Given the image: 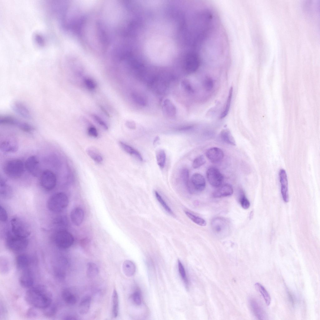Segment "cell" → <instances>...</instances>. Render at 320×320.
I'll return each mask as SVG.
<instances>
[{
	"mask_svg": "<svg viewBox=\"0 0 320 320\" xmlns=\"http://www.w3.org/2000/svg\"><path fill=\"white\" fill-rule=\"evenodd\" d=\"M26 301L33 308L44 309L52 303L51 293L45 286L37 285L29 288L26 292Z\"/></svg>",
	"mask_w": 320,
	"mask_h": 320,
	"instance_id": "cell-1",
	"label": "cell"
},
{
	"mask_svg": "<svg viewBox=\"0 0 320 320\" xmlns=\"http://www.w3.org/2000/svg\"><path fill=\"white\" fill-rule=\"evenodd\" d=\"M24 167L25 165L21 160L13 159L7 161L5 163L3 171L8 177L17 179L20 177L23 174Z\"/></svg>",
	"mask_w": 320,
	"mask_h": 320,
	"instance_id": "cell-2",
	"label": "cell"
},
{
	"mask_svg": "<svg viewBox=\"0 0 320 320\" xmlns=\"http://www.w3.org/2000/svg\"><path fill=\"white\" fill-rule=\"evenodd\" d=\"M68 199L64 193L58 192L52 195L47 202L48 209L54 212H58L63 210L68 206Z\"/></svg>",
	"mask_w": 320,
	"mask_h": 320,
	"instance_id": "cell-3",
	"label": "cell"
},
{
	"mask_svg": "<svg viewBox=\"0 0 320 320\" xmlns=\"http://www.w3.org/2000/svg\"><path fill=\"white\" fill-rule=\"evenodd\" d=\"M211 226L214 233L219 238H223L229 233V222L225 218L221 217L214 218L211 222Z\"/></svg>",
	"mask_w": 320,
	"mask_h": 320,
	"instance_id": "cell-4",
	"label": "cell"
},
{
	"mask_svg": "<svg viewBox=\"0 0 320 320\" xmlns=\"http://www.w3.org/2000/svg\"><path fill=\"white\" fill-rule=\"evenodd\" d=\"M11 231L13 235L27 238L31 234L29 226L22 219L17 217H14L11 219Z\"/></svg>",
	"mask_w": 320,
	"mask_h": 320,
	"instance_id": "cell-5",
	"label": "cell"
},
{
	"mask_svg": "<svg viewBox=\"0 0 320 320\" xmlns=\"http://www.w3.org/2000/svg\"><path fill=\"white\" fill-rule=\"evenodd\" d=\"M12 234H8L7 238L6 244L8 247L15 252L22 251L25 249L28 243L27 238L17 236Z\"/></svg>",
	"mask_w": 320,
	"mask_h": 320,
	"instance_id": "cell-6",
	"label": "cell"
},
{
	"mask_svg": "<svg viewBox=\"0 0 320 320\" xmlns=\"http://www.w3.org/2000/svg\"><path fill=\"white\" fill-rule=\"evenodd\" d=\"M56 245L59 248L66 249L70 247L73 244L74 239L72 235L66 230L58 231L56 233L54 238Z\"/></svg>",
	"mask_w": 320,
	"mask_h": 320,
	"instance_id": "cell-7",
	"label": "cell"
},
{
	"mask_svg": "<svg viewBox=\"0 0 320 320\" xmlns=\"http://www.w3.org/2000/svg\"><path fill=\"white\" fill-rule=\"evenodd\" d=\"M40 183L42 187L47 191H50L55 187L57 179L55 174L52 171L47 170L41 174Z\"/></svg>",
	"mask_w": 320,
	"mask_h": 320,
	"instance_id": "cell-8",
	"label": "cell"
},
{
	"mask_svg": "<svg viewBox=\"0 0 320 320\" xmlns=\"http://www.w3.org/2000/svg\"><path fill=\"white\" fill-rule=\"evenodd\" d=\"M206 176L210 184L215 187L220 186L223 181V175L218 168L214 167H211L208 169Z\"/></svg>",
	"mask_w": 320,
	"mask_h": 320,
	"instance_id": "cell-9",
	"label": "cell"
},
{
	"mask_svg": "<svg viewBox=\"0 0 320 320\" xmlns=\"http://www.w3.org/2000/svg\"><path fill=\"white\" fill-rule=\"evenodd\" d=\"M200 58L195 52H191L186 56L185 61V68L189 73L195 72L198 68L200 63Z\"/></svg>",
	"mask_w": 320,
	"mask_h": 320,
	"instance_id": "cell-10",
	"label": "cell"
},
{
	"mask_svg": "<svg viewBox=\"0 0 320 320\" xmlns=\"http://www.w3.org/2000/svg\"><path fill=\"white\" fill-rule=\"evenodd\" d=\"M25 167L27 171L32 175L37 177L40 172V167L39 160L35 156H31L27 159L25 163Z\"/></svg>",
	"mask_w": 320,
	"mask_h": 320,
	"instance_id": "cell-11",
	"label": "cell"
},
{
	"mask_svg": "<svg viewBox=\"0 0 320 320\" xmlns=\"http://www.w3.org/2000/svg\"><path fill=\"white\" fill-rule=\"evenodd\" d=\"M192 186V193L203 190L206 187V181L202 175L198 173L194 174L190 179Z\"/></svg>",
	"mask_w": 320,
	"mask_h": 320,
	"instance_id": "cell-12",
	"label": "cell"
},
{
	"mask_svg": "<svg viewBox=\"0 0 320 320\" xmlns=\"http://www.w3.org/2000/svg\"><path fill=\"white\" fill-rule=\"evenodd\" d=\"M18 144L17 140L13 137L8 138L0 143L1 151L5 153H14L18 150Z\"/></svg>",
	"mask_w": 320,
	"mask_h": 320,
	"instance_id": "cell-13",
	"label": "cell"
},
{
	"mask_svg": "<svg viewBox=\"0 0 320 320\" xmlns=\"http://www.w3.org/2000/svg\"><path fill=\"white\" fill-rule=\"evenodd\" d=\"M19 282L23 288H30L33 286L34 277L32 270L28 268L23 270L19 278Z\"/></svg>",
	"mask_w": 320,
	"mask_h": 320,
	"instance_id": "cell-14",
	"label": "cell"
},
{
	"mask_svg": "<svg viewBox=\"0 0 320 320\" xmlns=\"http://www.w3.org/2000/svg\"><path fill=\"white\" fill-rule=\"evenodd\" d=\"M279 176L281 185V193L282 198L284 202H287L289 201L288 180L285 170L283 169H281L279 172Z\"/></svg>",
	"mask_w": 320,
	"mask_h": 320,
	"instance_id": "cell-15",
	"label": "cell"
},
{
	"mask_svg": "<svg viewBox=\"0 0 320 320\" xmlns=\"http://www.w3.org/2000/svg\"><path fill=\"white\" fill-rule=\"evenodd\" d=\"M206 156L211 162L216 163L221 161L224 157V153L221 149L213 147L208 149L206 152Z\"/></svg>",
	"mask_w": 320,
	"mask_h": 320,
	"instance_id": "cell-16",
	"label": "cell"
},
{
	"mask_svg": "<svg viewBox=\"0 0 320 320\" xmlns=\"http://www.w3.org/2000/svg\"><path fill=\"white\" fill-rule=\"evenodd\" d=\"M249 303L252 312L257 318L261 320L266 319L267 315L265 312L256 300L251 298Z\"/></svg>",
	"mask_w": 320,
	"mask_h": 320,
	"instance_id": "cell-17",
	"label": "cell"
},
{
	"mask_svg": "<svg viewBox=\"0 0 320 320\" xmlns=\"http://www.w3.org/2000/svg\"><path fill=\"white\" fill-rule=\"evenodd\" d=\"M233 190L232 186L228 184L221 185L215 190L212 193L214 198H221L231 195L233 193Z\"/></svg>",
	"mask_w": 320,
	"mask_h": 320,
	"instance_id": "cell-18",
	"label": "cell"
},
{
	"mask_svg": "<svg viewBox=\"0 0 320 320\" xmlns=\"http://www.w3.org/2000/svg\"><path fill=\"white\" fill-rule=\"evenodd\" d=\"M70 218L72 223L76 226H79L82 223L84 218V212L80 207L73 209L70 213Z\"/></svg>",
	"mask_w": 320,
	"mask_h": 320,
	"instance_id": "cell-19",
	"label": "cell"
},
{
	"mask_svg": "<svg viewBox=\"0 0 320 320\" xmlns=\"http://www.w3.org/2000/svg\"><path fill=\"white\" fill-rule=\"evenodd\" d=\"M13 110L21 116L26 118L31 117L30 113L28 108L24 104L20 102H15L12 105Z\"/></svg>",
	"mask_w": 320,
	"mask_h": 320,
	"instance_id": "cell-20",
	"label": "cell"
},
{
	"mask_svg": "<svg viewBox=\"0 0 320 320\" xmlns=\"http://www.w3.org/2000/svg\"><path fill=\"white\" fill-rule=\"evenodd\" d=\"M31 261L30 257L25 254L19 255L16 259V264L18 268L23 270L28 268Z\"/></svg>",
	"mask_w": 320,
	"mask_h": 320,
	"instance_id": "cell-21",
	"label": "cell"
},
{
	"mask_svg": "<svg viewBox=\"0 0 320 320\" xmlns=\"http://www.w3.org/2000/svg\"><path fill=\"white\" fill-rule=\"evenodd\" d=\"M91 298L89 296L84 297L81 300L78 306L80 314L85 315L88 312L90 306Z\"/></svg>",
	"mask_w": 320,
	"mask_h": 320,
	"instance_id": "cell-22",
	"label": "cell"
},
{
	"mask_svg": "<svg viewBox=\"0 0 320 320\" xmlns=\"http://www.w3.org/2000/svg\"><path fill=\"white\" fill-rule=\"evenodd\" d=\"M163 111L165 116L169 118H173L175 116L176 108L173 104L168 99L164 101Z\"/></svg>",
	"mask_w": 320,
	"mask_h": 320,
	"instance_id": "cell-23",
	"label": "cell"
},
{
	"mask_svg": "<svg viewBox=\"0 0 320 320\" xmlns=\"http://www.w3.org/2000/svg\"><path fill=\"white\" fill-rule=\"evenodd\" d=\"M0 195L5 198L10 197L12 194V188L6 181L3 178H0Z\"/></svg>",
	"mask_w": 320,
	"mask_h": 320,
	"instance_id": "cell-24",
	"label": "cell"
},
{
	"mask_svg": "<svg viewBox=\"0 0 320 320\" xmlns=\"http://www.w3.org/2000/svg\"><path fill=\"white\" fill-rule=\"evenodd\" d=\"M119 143L121 147L127 153L135 156L141 161H143L142 155L138 151L122 141H119Z\"/></svg>",
	"mask_w": 320,
	"mask_h": 320,
	"instance_id": "cell-25",
	"label": "cell"
},
{
	"mask_svg": "<svg viewBox=\"0 0 320 320\" xmlns=\"http://www.w3.org/2000/svg\"><path fill=\"white\" fill-rule=\"evenodd\" d=\"M62 296L64 302L68 305H73L77 302L75 295L68 289H65L62 291Z\"/></svg>",
	"mask_w": 320,
	"mask_h": 320,
	"instance_id": "cell-26",
	"label": "cell"
},
{
	"mask_svg": "<svg viewBox=\"0 0 320 320\" xmlns=\"http://www.w3.org/2000/svg\"><path fill=\"white\" fill-rule=\"evenodd\" d=\"M122 270L125 275L127 277H130L135 273L136 268L134 264L129 260H125L122 264Z\"/></svg>",
	"mask_w": 320,
	"mask_h": 320,
	"instance_id": "cell-27",
	"label": "cell"
},
{
	"mask_svg": "<svg viewBox=\"0 0 320 320\" xmlns=\"http://www.w3.org/2000/svg\"><path fill=\"white\" fill-rule=\"evenodd\" d=\"M220 137L225 142L232 145H236V142L230 131L228 129L222 130L220 132Z\"/></svg>",
	"mask_w": 320,
	"mask_h": 320,
	"instance_id": "cell-28",
	"label": "cell"
},
{
	"mask_svg": "<svg viewBox=\"0 0 320 320\" xmlns=\"http://www.w3.org/2000/svg\"><path fill=\"white\" fill-rule=\"evenodd\" d=\"M112 314L113 317L116 318L118 314L119 299L118 293L116 289L113 290L112 296Z\"/></svg>",
	"mask_w": 320,
	"mask_h": 320,
	"instance_id": "cell-29",
	"label": "cell"
},
{
	"mask_svg": "<svg viewBox=\"0 0 320 320\" xmlns=\"http://www.w3.org/2000/svg\"><path fill=\"white\" fill-rule=\"evenodd\" d=\"M54 224L55 227L59 229L58 231L65 230V229L68 226V221L66 216H60L54 220Z\"/></svg>",
	"mask_w": 320,
	"mask_h": 320,
	"instance_id": "cell-30",
	"label": "cell"
},
{
	"mask_svg": "<svg viewBox=\"0 0 320 320\" xmlns=\"http://www.w3.org/2000/svg\"><path fill=\"white\" fill-rule=\"evenodd\" d=\"M86 152L89 156L96 162L100 163L103 161L101 154L95 148H88L86 150Z\"/></svg>",
	"mask_w": 320,
	"mask_h": 320,
	"instance_id": "cell-31",
	"label": "cell"
},
{
	"mask_svg": "<svg viewBox=\"0 0 320 320\" xmlns=\"http://www.w3.org/2000/svg\"><path fill=\"white\" fill-rule=\"evenodd\" d=\"M255 286L256 289L261 293L263 297L266 305L269 306L271 302V299L268 292L264 287L259 283H256Z\"/></svg>",
	"mask_w": 320,
	"mask_h": 320,
	"instance_id": "cell-32",
	"label": "cell"
},
{
	"mask_svg": "<svg viewBox=\"0 0 320 320\" xmlns=\"http://www.w3.org/2000/svg\"><path fill=\"white\" fill-rule=\"evenodd\" d=\"M181 176L186 189L189 192L191 189V184L188 169L186 168L182 169L181 171Z\"/></svg>",
	"mask_w": 320,
	"mask_h": 320,
	"instance_id": "cell-33",
	"label": "cell"
},
{
	"mask_svg": "<svg viewBox=\"0 0 320 320\" xmlns=\"http://www.w3.org/2000/svg\"><path fill=\"white\" fill-rule=\"evenodd\" d=\"M99 269L97 265L92 262H88L87 265L86 273L89 278L95 277L99 273Z\"/></svg>",
	"mask_w": 320,
	"mask_h": 320,
	"instance_id": "cell-34",
	"label": "cell"
},
{
	"mask_svg": "<svg viewBox=\"0 0 320 320\" xmlns=\"http://www.w3.org/2000/svg\"><path fill=\"white\" fill-rule=\"evenodd\" d=\"M156 158L157 164L159 167L162 169L164 167L166 161V154L164 150L160 149L156 152Z\"/></svg>",
	"mask_w": 320,
	"mask_h": 320,
	"instance_id": "cell-35",
	"label": "cell"
},
{
	"mask_svg": "<svg viewBox=\"0 0 320 320\" xmlns=\"http://www.w3.org/2000/svg\"><path fill=\"white\" fill-rule=\"evenodd\" d=\"M20 122L18 120L10 116H3L0 118V123L1 124L18 126Z\"/></svg>",
	"mask_w": 320,
	"mask_h": 320,
	"instance_id": "cell-36",
	"label": "cell"
},
{
	"mask_svg": "<svg viewBox=\"0 0 320 320\" xmlns=\"http://www.w3.org/2000/svg\"><path fill=\"white\" fill-rule=\"evenodd\" d=\"M185 212L188 217L196 224L201 226H205L206 225V222L202 218L188 211H185Z\"/></svg>",
	"mask_w": 320,
	"mask_h": 320,
	"instance_id": "cell-37",
	"label": "cell"
},
{
	"mask_svg": "<svg viewBox=\"0 0 320 320\" xmlns=\"http://www.w3.org/2000/svg\"><path fill=\"white\" fill-rule=\"evenodd\" d=\"M154 193L157 199L165 211L169 214L172 216H174V213L171 208L167 204L159 193L157 191H155Z\"/></svg>",
	"mask_w": 320,
	"mask_h": 320,
	"instance_id": "cell-38",
	"label": "cell"
},
{
	"mask_svg": "<svg viewBox=\"0 0 320 320\" xmlns=\"http://www.w3.org/2000/svg\"><path fill=\"white\" fill-rule=\"evenodd\" d=\"M233 88L232 87L230 88L229 91V93L227 103L224 111L221 113L220 118H225L228 114L231 105L232 98V95Z\"/></svg>",
	"mask_w": 320,
	"mask_h": 320,
	"instance_id": "cell-39",
	"label": "cell"
},
{
	"mask_svg": "<svg viewBox=\"0 0 320 320\" xmlns=\"http://www.w3.org/2000/svg\"><path fill=\"white\" fill-rule=\"evenodd\" d=\"M239 201L242 207L244 209H248L250 206V203L243 192H241Z\"/></svg>",
	"mask_w": 320,
	"mask_h": 320,
	"instance_id": "cell-40",
	"label": "cell"
},
{
	"mask_svg": "<svg viewBox=\"0 0 320 320\" xmlns=\"http://www.w3.org/2000/svg\"><path fill=\"white\" fill-rule=\"evenodd\" d=\"M206 162L204 157L200 155L196 158L192 162V167L194 168H197L203 165Z\"/></svg>",
	"mask_w": 320,
	"mask_h": 320,
	"instance_id": "cell-41",
	"label": "cell"
},
{
	"mask_svg": "<svg viewBox=\"0 0 320 320\" xmlns=\"http://www.w3.org/2000/svg\"><path fill=\"white\" fill-rule=\"evenodd\" d=\"M178 268L180 274L186 285H188V280L184 267L179 260L178 262Z\"/></svg>",
	"mask_w": 320,
	"mask_h": 320,
	"instance_id": "cell-42",
	"label": "cell"
},
{
	"mask_svg": "<svg viewBox=\"0 0 320 320\" xmlns=\"http://www.w3.org/2000/svg\"><path fill=\"white\" fill-rule=\"evenodd\" d=\"M44 309V313L45 315L47 317H51L55 314L57 309L55 305L51 304Z\"/></svg>",
	"mask_w": 320,
	"mask_h": 320,
	"instance_id": "cell-43",
	"label": "cell"
},
{
	"mask_svg": "<svg viewBox=\"0 0 320 320\" xmlns=\"http://www.w3.org/2000/svg\"><path fill=\"white\" fill-rule=\"evenodd\" d=\"M22 130L27 132H32L34 128L31 125L24 122H21L18 126Z\"/></svg>",
	"mask_w": 320,
	"mask_h": 320,
	"instance_id": "cell-44",
	"label": "cell"
},
{
	"mask_svg": "<svg viewBox=\"0 0 320 320\" xmlns=\"http://www.w3.org/2000/svg\"><path fill=\"white\" fill-rule=\"evenodd\" d=\"M132 299L134 302L138 305H140L142 303L141 294L140 291L137 290L134 292L132 295Z\"/></svg>",
	"mask_w": 320,
	"mask_h": 320,
	"instance_id": "cell-45",
	"label": "cell"
},
{
	"mask_svg": "<svg viewBox=\"0 0 320 320\" xmlns=\"http://www.w3.org/2000/svg\"><path fill=\"white\" fill-rule=\"evenodd\" d=\"M182 88L186 91L189 93L193 92V89L189 81L186 80H183L181 82Z\"/></svg>",
	"mask_w": 320,
	"mask_h": 320,
	"instance_id": "cell-46",
	"label": "cell"
},
{
	"mask_svg": "<svg viewBox=\"0 0 320 320\" xmlns=\"http://www.w3.org/2000/svg\"><path fill=\"white\" fill-rule=\"evenodd\" d=\"M204 86L207 90H211L213 87V80L210 78H206L204 81Z\"/></svg>",
	"mask_w": 320,
	"mask_h": 320,
	"instance_id": "cell-47",
	"label": "cell"
},
{
	"mask_svg": "<svg viewBox=\"0 0 320 320\" xmlns=\"http://www.w3.org/2000/svg\"><path fill=\"white\" fill-rule=\"evenodd\" d=\"M92 117L95 121L105 130L108 129V128L106 123L98 116L93 114Z\"/></svg>",
	"mask_w": 320,
	"mask_h": 320,
	"instance_id": "cell-48",
	"label": "cell"
},
{
	"mask_svg": "<svg viewBox=\"0 0 320 320\" xmlns=\"http://www.w3.org/2000/svg\"><path fill=\"white\" fill-rule=\"evenodd\" d=\"M132 96L135 101L138 104L142 106L145 105L146 101L141 96L135 94H133Z\"/></svg>",
	"mask_w": 320,
	"mask_h": 320,
	"instance_id": "cell-49",
	"label": "cell"
},
{
	"mask_svg": "<svg viewBox=\"0 0 320 320\" xmlns=\"http://www.w3.org/2000/svg\"><path fill=\"white\" fill-rule=\"evenodd\" d=\"M0 219L2 222H5L8 219V215L6 211L2 206L0 207Z\"/></svg>",
	"mask_w": 320,
	"mask_h": 320,
	"instance_id": "cell-50",
	"label": "cell"
},
{
	"mask_svg": "<svg viewBox=\"0 0 320 320\" xmlns=\"http://www.w3.org/2000/svg\"><path fill=\"white\" fill-rule=\"evenodd\" d=\"M84 83L86 86L90 89H94L96 86L95 82L92 79L86 78L84 80Z\"/></svg>",
	"mask_w": 320,
	"mask_h": 320,
	"instance_id": "cell-51",
	"label": "cell"
},
{
	"mask_svg": "<svg viewBox=\"0 0 320 320\" xmlns=\"http://www.w3.org/2000/svg\"><path fill=\"white\" fill-rule=\"evenodd\" d=\"M88 133L90 136L95 138L97 137L98 135L96 129L93 127H91L88 128Z\"/></svg>",
	"mask_w": 320,
	"mask_h": 320,
	"instance_id": "cell-52",
	"label": "cell"
},
{
	"mask_svg": "<svg viewBox=\"0 0 320 320\" xmlns=\"http://www.w3.org/2000/svg\"><path fill=\"white\" fill-rule=\"evenodd\" d=\"M9 263L8 261H0V270L2 272H5L8 270Z\"/></svg>",
	"mask_w": 320,
	"mask_h": 320,
	"instance_id": "cell-53",
	"label": "cell"
},
{
	"mask_svg": "<svg viewBox=\"0 0 320 320\" xmlns=\"http://www.w3.org/2000/svg\"><path fill=\"white\" fill-rule=\"evenodd\" d=\"M27 316L29 317H35L37 315V311L34 308H30L29 309L27 312Z\"/></svg>",
	"mask_w": 320,
	"mask_h": 320,
	"instance_id": "cell-54",
	"label": "cell"
},
{
	"mask_svg": "<svg viewBox=\"0 0 320 320\" xmlns=\"http://www.w3.org/2000/svg\"><path fill=\"white\" fill-rule=\"evenodd\" d=\"M126 125L127 128L131 129L134 130L136 128V123L133 121H127L126 122Z\"/></svg>",
	"mask_w": 320,
	"mask_h": 320,
	"instance_id": "cell-55",
	"label": "cell"
},
{
	"mask_svg": "<svg viewBox=\"0 0 320 320\" xmlns=\"http://www.w3.org/2000/svg\"><path fill=\"white\" fill-rule=\"evenodd\" d=\"M192 128V126H187L181 127V128H179L178 129L180 131H185L190 129Z\"/></svg>",
	"mask_w": 320,
	"mask_h": 320,
	"instance_id": "cell-56",
	"label": "cell"
},
{
	"mask_svg": "<svg viewBox=\"0 0 320 320\" xmlns=\"http://www.w3.org/2000/svg\"><path fill=\"white\" fill-rule=\"evenodd\" d=\"M160 138L158 136H157L155 138H154L153 141V145L154 146L157 145L158 143V142Z\"/></svg>",
	"mask_w": 320,
	"mask_h": 320,
	"instance_id": "cell-57",
	"label": "cell"
},
{
	"mask_svg": "<svg viewBox=\"0 0 320 320\" xmlns=\"http://www.w3.org/2000/svg\"><path fill=\"white\" fill-rule=\"evenodd\" d=\"M100 108L103 112L108 117H110V115L106 110L102 107L100 106Z\"/></svg>",
	"mask_w": 320,
	"mask_h": 320,
	"instance_id": "cell-58",
	"label": "cell"
},
{
	"mask_svg": "<svg viewBox=\"0 0 320 320\" xmlns=\"http://www.w3.org/2000/svg\"><path fill=\"white\" fill-rule=\"evenodd\" d=\"M64 319L65 320H76L77 319L75 317L72 316H68L65 317Z\"/></svg>",
	"mask_w": 320,
	"mask_h": 320,
	"instance_id": "cell-59",
	"label": "cell"
}]
</instances>
